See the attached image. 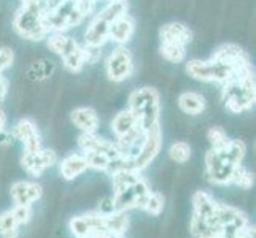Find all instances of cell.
<instances>
[{
	"instance_id": "1",
	"label": "cell",
	"mask_w": 256,
	"mask_h": 238,
	"mask_svg": "<svg viewBox=\"0 0 256 238\" xmlns=\"http://www.w3.org/2000/svg\"><path fill=\"white\" fill-rule=\"evenodd\" d=\"M254 75L250 68H245L234 79L223 84L222 100L224 107L232 113H242L254 105Z\"/></svg>"
},
{
	"instance_id": "2",
	"label": "cell",
	"mask_w": 256,
	"mask_h": 238,
	"mask_svg": "<svg viewBox=\"0 0 256 238\" xmlns=\"http://www.w3.org/2000/svg\"><path fill=\"white\" fill-rule=\"evenodd\" d=\"M46 8L43 2H35L32 5H21L20 10L16 11L13 19L14 30L21 35L22 38H28L32 41H40L46 38L50 32L43 22V14Z\"/></svg>"
},
{
	"instance_id": "3",
	"label": "cell",
	"mask_w": 256,
	"mask_h": 238,
	"mask_svg": "<svg viewBox=\"0 0 256 238\" xmlns=\"http://www.w3.org/2000/svg\"><path fill=\"white\" fill-rule=\"evenodd\" d=\"M245 68H250V67H245ZM245 68H236L234 65L222 62V60H218L215 57H212L208 60L194 59L186 62V73L191 78L198 79V81H204V83L224 84L228 81H231V79H234Z\"/></svg>"
},
{
	"instance_id": "4",
	"label": "cell",
	"mask_w": 256,
	"mask_h": 238,
	"mask_svg": "<svg viewBox=\"0 0 256 238\" xmlns=\"http://www.w3.org/2000/svg\"><path fill=\"white\" fill-rule=\"evenodd\" d=\"M128 5L126 2H108V5L104 8L100 13L91 21L88 25L84 38H86V46L92 48H102L104 43L108 40V27L110 24L120 17L121 14H126Z\"/></svg>"
},
{
	"instance_id": "5",
	"label": "cell",
	"mask_w": 256,
	"mask_h": 238,
	"mask_svg": "<svg viewBox=\"0 0 256 238\" xmlns=\"http://www.w3.org/2000/svg\"><path fill=\"white\" fill-rule=\"evenodd\" d=\"M84 17L86 16L76 5V0H66L52 10H46L43 14V22L48 32H66L80 24Z\"/></svg>"
},
{
	"instance_id": "6",
	"label": "cell",
	"mask_w": 256,
	"mask_h": 238,
	"mask_svg": "<svg viewBox=\"0 0 256 238\" xmlns=\"http://www.w3.org/2000/svg\"><path fill=\"white\" fill-rule=\"evenodd\" d=\"M107 76L113 83H121L126 81L130 75L134 73V56L132 52L124 48L118 46L107 59Z\"/></svg>"
},
{
	"instance_id": "7",
	"label": "cell",
	"mask_w": 256,
	"mask_h": 238,
	"mask_svg": "<svg viewBox=\"0 0 256 238\" xmlns=\"http://www.w3.org/2000/svg\"><path fill=\"white\" fill-rule=\"evenodd\" d=\"M161 145H162V134H161L160 122H158V124L146 129L144 145H142V148H140L137 157L134 159L137 170L142 172L144 169H146V167L154 161L158 153H160V149H161Z\"/></svg>"
},
{
	"instance_id": "8",
	"label": "cell",
	"mask_w": 256,
	"mask_h": 238,
	"mask_svg": "<svg viewBox=\"0 0 256 238\" xmlns=\"http://www.w3.org/2000/svg\"><path fill=\"white\" fill-rule=\"evenodd\" d=\"M234 169L236 165L224 162L220 157L218 151L210 149L206 154V175L208 181L216 184V186H228V184H231Z\"/></svg>"
},
{
	"instance_id": "9",
	"label": "cell",
	"mask_w": 256,
	"mask_h": 238,
	"mask_svg": "<svg viewBox=\"0 0 256 238\" xmlns=\"http://www.w3.org/2000/svg\"><path fill=\"white\" fill-rule=\"evenodd\" d=\"M58 162V156L51 149H40L37 153H24L21 157L22 169L32 176H40L43 172Z\"/></svg>"
},
{
	"instance_id": "10",
	"label": "cell",
	"mask_w": 256,
	"mask_h": 238,
	"mask_svg": "<svg viewBox=\"0 0 256 238\" xmlns=\"http://www.w3.org/2000/svg\"><path fill=\"white\" fill-rule=\"evenodd\" d=\"M12 135H13V138L21 140L22 142L24 153H37L42 149L40 134L37 130V126H35L34 121H30V119H21L13 127Z\"/></svg>"
},
{
	"instance_id": "11",
	"label": "cell",
	"mask_w": 256,
	"mask_h": 238,
	"mask_svg": "<svg viewBox=\"0 0 256 238\" xmlns=\"http://www.w3.org/2000/svg\"><path fill=\"white\" fill-rule=\"evenodd\" d=\"M42 186L35 181H16L12 184V199L16 205H32L42 197Z\"/></svg>"
},
{
	"instance_id": "12",
	"label": "cell",
	"mask_w": 256,
	"mask_h": 238,
	"mask_svg": "<svg viewBox=\"0 0 256 238\" xmlns=\"http://www.w3.org/2000/svg\"><path fill=\"white\" fill-rule=\"evenodd\" d=\"M136 30V22L130 16L121 14L116 17L108 27V40L118 43V45H124L130 40Z\"/></svg>"
},
{
	"instance_id": "13",
	"label": "cell",
	"mask_w": 256,
	"mask_h": 238,
	"mask_svg": "<svg viewBox=\"0 0 256 238\" xmlns=\"http://www.w3.org/2000/svg\"><path fill=\"white\" fill-rule=\"evenodd\" d=\"M214 57L218 59V60H222V62L231 64V65H234L236 68L250 67V60H248V56L245 54V51H244L240 46L232 45V43H229V45L220 46V48L215 51Z\"/></svg>"
},
{
	"instance_id": "14",
	"label": "cell",
	"mask_w": 256,
	"mask_h": 238,
	"mask_svg": "<svg viewBox=\"0 0 256 238\" xmlns=\"http://www.w3.org/2000/svg\"><path fill=\"white\" fill-rule=\"evenodd\" d=\"M161 43H180V45L186 46L192 38L191 30L180 22H169L161 27L160 30Z\"/></svg>"
},
{
	"instance_id": "15",
	"label": "cell",
	"mask_w": 256,
	"mask_h": 238,
	"mask_svg": "<svg viewBox=\"0 0 256 238\" xmlns=\"http://www.w3.org/2000/svg\"><path fill=\"white\" fill-rule=\"evenodd\" d=\"M88 169H90V167H88V162L83 154H70L64 157L59 165L60 176L67 181L78 178V176L83 175Z\"/></svg>"
},
{
	"instance_id": "16",
	"label": "cell",
	"mask_w": 256,
	"mask_h": 238,
	"mask_svg": "<svg viewBox=\"0 0 256 238\" xmlns=\"http://www.w3.org/2000/svg\"><path fill=\"white\" fill-rule=\"evenodd\" d=\"M70 118H72L74 124L82 132H86V134H96L97 129H99V116L90 107L75 108Z\"/></svg>"
},
{
	"instance_id": "17",
	"label": "cell",
	"mask_w": 256,
	"mask_h": 238,
	"mask_svg": "<svg viewBox=\"0 0 256 238\" xmlns=\"http://www.w3.org/2000/svg\"><path fill=\"white\" fill-rule=\"evenodd\" d=\"M216 205L218 202H215L214 197L206 191H199L192 196V213L202 216L204 219H208L215 215Z\"/></svg>"
},
{
	"instance_id": "18",
	"label": "cell",
	"mask_w": 256,
	"mask_h": 238,
	"mask_svg": "<svg viewBox=\"0 0 256 238\" xmlns=\"http://www.w3.org/2000/svg\"><path fill=\"white\" fill-rule=\"evenodd\" d=\"M160 99V95L152 87H144V89H137L129 95V110L132 113H136L137 116H140V113L144 111V108L148 103H152L154 100Z\"/></svg>"
},
{
	"instance_id": "19",
	"label": "cell",
	"mask_w": 256,
	"mask_h": 238,
	"mask_svg": "<svg viewBox=\"0 0 256 238\" xmlns=\"http://www.w3.org/2000/svg\"><path fill=\"white\" fill-rule=\"evenodd\" d=\"M46 45L52 52H56L58 56L64 57L66 54H68L70 51H74L78 46V43L74 38L64 35V32H54L52 35H48L46 37Z\"/></svg>"
},
{
	"instance_id": "20",
	"label": "cell",
	"mask_w": 256,
	"mask_h": 238,
	"mask_svg": "<svg viewBox=\"0 0 256 238\" xmlns=\"http://www.w3.org/2000/svg\"><path fill=\"white\" fill-rule=\"evenodd\" d=\"M138 124H140L138 116L128 108V110L120 111L116 116H114V119L112 121V130H113V134L116 137H121V135H124L126 132H129L130 129H134Z\"/></svg>"
},
{
	"instance_id": "21",
	"label": "cell",
	"mask_w": 256,
	"mask_h": 238,
	"mask_svg": "<svg viewBox=\"0 0 256 238\" xmlns=\"http://www.w3.org/2000/svg\"><path fill=\"white\" fill-rule=\"evenodd\" d=\"M178 107L182 111H184L186 114H199L204 111L206 108V99L204 95H200L198 92H192V91H188V92H183L180 94L178 97Z\"/></svg>"
},
{
	"instance_id": "22",
	"label": "cell",
	"mask_w": 256,
	"mask_h": 238,
	"mask_svg": "<svg viewBox=\"0 0 256 238\" xmlns=\"http://www.w3.org/2000/svg\"><path fill=\"white\" fill-rule=\"evenodd\" d=\"M144 176L140 173V170H124V172H118L112 175V181H113V192H121L128 188H132L136 183H138Z\"/></svg>"
},
{
	"instance_id": "23",
	"label": "cell",
	"mask_w": 256,
	"mask_h": 238,
	"mask_svg": "<svg viewBox=\"0 0 256 238\" xmlns=\"http://www.w3.org/2000/svg\"><path fill=\"white\" fill-rule=\"evenodd\" d=\"M218 154L224 162L232 164V165H239L245 156V143L240 142V140H229V143L222 149V151H218Z\"/></svg>"
},
{
	"instance_id": "24",
	"label": "cell",
	"mask_w": 256,
	"mask_h": 238,
	"mask_svg": "<svg viewBox=\"0 0 256 238\" xmlns=\"http://www.w3.org/2000/svg\"><path fill=\"white\" fill-rule=\"evenodd\" d=\"M105 216V227L108 232L113 234H124L129 227V219L126 216V211H112Z\"/></svg>"
},
{
	"instance_id": "25",
	"label": "cell",
	"mask_w": 256,
	"mask_h": 238,
	"mask_svg": "<svg viewBox=\"0 0 256 238\" xmlns=\"http://www.w3.org/2000/svg\"><path fill=\"white\" fill-rule=\"evenodd\" d=\"M64 60V67L67 70H70V72H80V70L83 68L84 64H88V60H86V51L83 46L78 45L74 51H70L68 54H66L62 57Z\"/></svg>"
},
{
	"instance_id": "26",
	"label": "cell",
	"mask_w": 256,
	"mask_h": 238,
	"mask_svg": "<svg viewBox=\"0 0 256 238\" xmlns=\"http://www.w3.org/2000/svg\"><path fill=\"white\" fill-rule=\"evenodd\" d=\"M20 232V224L16 223L12 210L0 213V235L4 238H16Z\"/></svg>"
},
{
	"instance_id": "27",
	"label": "cell",
	"mask_w": 256,
	"mask_h": 238,
	"mask_svg": "<svg viewBox=\"0 0 256 238\" xmlns=\"http://www.w3.org/2000/svg\"><path fill=\"white\" fill-rule=\"evenodd\" d=\"M184 48L186 46L180 45V43H161V54L169 62H182L186 56Z\"/></svg>"
},
{
	"instance_id": "28",
	"label": "cell",
	"mask_w": 256,
	"mask_h": 238,
	"mask_svg": "<svg viewBox=\"0 0 256 238\" xmlns=\"http://www.w3.org/2000/svg\"><path fill=\"white\" fill-rule=\"evenodd\" d=\"M253 181H254V176L250 170H246L240 164L236 165V169L232 172L231 184H236V186L244 188V189H250L253 186Z\"/></svg>"
},
{
	"instance_id": "29",
	"label": "cell",
	"mask_w": 256,
	"mask_h": 238,
	"mask_svg": "<svg viewBox=\"0 0 256 238\" xmlns=\"http://www.w3.org/2000/svg\"><path fill=\"white\" fill-rule=\"evenodd\" d=\"M169 156L174 162H178V164L188 162L191 157V146L184 142H175L169 148Z\"/></svg>"
},
{
	"instance_id": "30",
	"label": "cell",
	"mask_w": 256,
	"mask_h": 238,
	"mask_svg": "<svg viewBox=\"0 0 256 238\" xmlns=\"http://www.w3.org/2000/svg\"><path fill=\"white\" fill-rule=\"evenodd\" d=\"M207 138L212 145L214 151H222V149L229 143V138L226 135V132L222 127H212L207 132Z\"/></svg>"
},
{
	"instance_id": "31",
	"label": "cell",
	"mask_w": 256,
	"mask_h": 238,
	"mask_svg": "<svg viewBox=\"0 0 256 238\" xmlns=\"http://www.w3.org/2000/svg\"><path fill=\"white\" fill-rule=\"evenodd\" d=\"M83 156H84L86 162H88V167H90V169L100 170V172L107 170L108 162H110V159L107 156H104L100 153H96V151H84Z\"/></svg>"
},
{
	"instance_id": "32",
	"label": "cell",
	"mask_w": 256,
	"mask_h": 238,
	"mask_svg": "<svg viewBox=\"0 0 256 238\" xmlns=\"http://www.w3.org/2000/svg\"><path fill=\"white\" fill-rule=\"evenodd\" d=\"M164 205H166V200H164L162 194L161 192H152L144 210L150 216H160L164 210Z\"/></svg>"
},
{
	"instance_id": "33",
	"label": "cell",
	"mask_w": 256,
	"mask_h": 238,
	"mask_svg": "<svg viewBox=\"0 0 256 238\" xmlns=\"http://www.w3.org/2000/svg\"><path fill=\"white\" fill-rule=\"evenodd\" d=\"M132 191H134V196H136V208L144 210L148 199H150V194H152L146 181L142 178L138 183H136L134 186H132Z\"/></svg>"
},
{
	"instance_id": "34",
	"label": "cell",
	"mask_w": 256,
	"mask_h": 238,
	"mask_svg": "<svg viewBox=\"0 0 256 238\" xmlns=\"http://www.w3.org/2000/svg\"><path fill=\"white\" fill-rule=\"evenodd\" d=\"M68 227L70 232L75 235V238H90V227H88V223L83 215L70 219Z\"/></svg>"
},
{
	"instance_id": "35",
	"label": "cell",
	"mask_w": 256,
	"mask_h": 238,
	"mask_svg": "<svg viewBox=\"0 0 256 238\" xmlns=\"http://www.w3.org/2000/svg\"><path fill=\"white\" fill-rule=\"evenodd\" d=\"M52 72V65L51 62H46V60H43V62H37L30 70H29V75L34 78V79H43L50 76Z\"/></svg>"
},
{
	"instance_id": "36",
	"label": "cell",
	"mask_w": 256,
	"mask_h": 238,
	"mask_svg": "<svg viewBox=\"0 0 256 238\" xmlns=\"http://www.w3.org/2000/svg\"><path fill=\"white\" fill-rule=\"evenodd\" d=\"M13 216L16 219V223L22 226V224H28L29 219L32 216V210H30V205H16L13 210Z\"/></svg>"
},
{
	"instance_id": "37",
	"label": "cell",
	"mask_w": 256,
	"mask_h": 238,
	"mask_svg": "<svg viewBox=\"0 0 256 238\" xmlns=\"http://www.w3.org/2000/svg\"><path fill=\"white\" fill-rule=\"evenodd\" d=\"M14 60V52L12 48H0V75H2L5 70L13 64Z\"/></svg>"
},
{
	"instance_id": "38",
	"label": "cell",
	"mask_w": 256,
	"mask_h": 238,
	"mask_svg": "<svg viewBox=\"0 0 256 238\" xmlns=\"http://www.w3.org/2000/svg\"><path fill=\"white\" fill-rule=\"evenodd\" d=\"M99 211H100L102 215H108V213H112V211H114V208H113V200L112 199H105L102 202Z\"/></svg>"
},
{
	"instance_id": "39",
	"label": "cell",
	"mask_w": 256,
	"mask_h": 238,
	"mask_svg": "<svg viewBox=\"0 0 256 238\" xmlns=\"http://www.w3.org/2000/svg\"><path fill=\"white\" fill-rule=\"evenodd\" d=\"M8 92V84H6V79L0 75V102L5 99V95Z\"/></svg>"
},
{
	"instance_id": "40",
	"label": "cell",
	"mask_w": 256,
	"mask_h": 238,
	"mask_svg": "<svg viewBox=\"0 0 256 238\" xmlns=\"http://www.w3.org/2000/svg\"><path fill=\"white\" fill-rule=\"evenodd\" d=\"M5 126H6V116H5V113L0 110V132L5 130Z\"/></svg>"
},
{
	"instance_id": "41",
	"label": "cell",
	"mask_w": 256,
	"mask_h": 238,
	"mask_svg": "<svg viewBox=\"0 0 256 238\" xmlns=\"http://www.w3.org/2000/svg\"><path fill=\"white\" fill-rule=\"evenodd\" d=\"M20 2H21V5H32L35 2H38V0H20Z\"/></svg>"
},
{
	"instance_id": "42",
	"label": "cell",
	"mask_w": 256,
	"mask_h": 238,
	"mask_svg": "<svg viewBox=\"0 0 256 238\" xmlns=\"http://www.w3.org/2000/svg\"><path fill=\"white\" fill-rule=\"evenodd\" d=\"M108 2H126V0H108Z\"/></svg>"
}]
</instances>
